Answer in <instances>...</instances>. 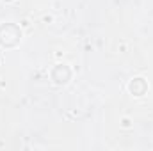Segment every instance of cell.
<instances>
[{"label":"cell","instance_id":"1","mask_svg":"<svg viewBox=\"0 0 153 151\" xmlns=\"http://www.w3.org/2000/svg\"><path fill=\"white\" fill-rule=\"evenodd\" d=\"M18 41H20V30L14 25L11 27V23H5L0 27V43L4 46H13Z\"/></svg>","mask_w":153,"mask_h":151},{"label":"cell","instance_id":"2","mask_svg":"<svg viewBox=\"0 0 153 151\" xmlns=\"http://www.w3.org/2000/svg\"><path fill=\"white\" fill-rule=\"evenodd\" d=\"M52 78L57 82V84H66L68 78H70V70L66 66H57L52 73Z\"/></svg>","mask_w":153,"mask_h":151}]
</instances>
